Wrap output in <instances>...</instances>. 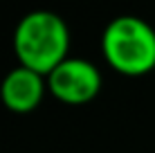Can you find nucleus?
<instances>
[{
    "mask_svg": "<svg viewBox=\"0 0 155 153\" xmlns=\"http://www.w3.org/2000/svg\"><path fill=\"white\" fill-rule=\"evenodd\" d=\"M14 52L18 65L29 68L47 79L54 68L68 59L70 29L54 12L36 9L25 14L14 29Z\"/></svg>",
    "mask_w": 155,
    "mask_h": 153,
    "instance_id": "1",
    "label": "nucleus"
},
{
    "mask_svg": "<svg viewBox=\"0 0 155 153\" xmlns=\"http://www.w3.org/2000/svg\"><path fill=\"white\" fill-rule=\"evenodd\" d=\"M108 65L124 77H144L155 70V29L140 16H117L101 34Z\"/></svg>",
    "mask_w": 155,
    "mask_h": 153,
    "instance_id": "2",
    "label": "nucleus"
},
{
    "mask_svg": "<svg viewBox=\"0 0 155 153\" xmlns=\"http://www.w3.org/2000/svg\"><path fill=\"white\" fill-rule=\"evenodd\" d=\"M47 90L70 106L88 104L101 90V72L92 61L68 56L47 75Z\"/></svg>",
    "mask_w": 155,
    "mask_h": 153,
    "instance_id": "3",
    "label": "nucleus"
},
{
    "mask_svg": "<svg viewBox=\"0 0 155 153\" xmlns=\"http://www.w3.org/2000/svg\"><path fill=\"white\" fill-rule=\"evenodd\" d=\"M45 90H47V79L43 75L29 70V68L16 65L14 70L5 75L2 83H0V99L7 110L25 115L41 106Z\"/></svg>",
    "mask_w": 155,
    "mask_h": 153,
    "instance_id": "4",
    "label": "nucleus"
}]
</instances>
